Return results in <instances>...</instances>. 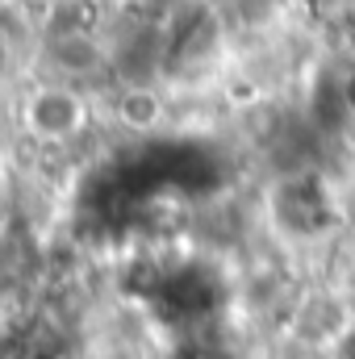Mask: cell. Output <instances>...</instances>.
Here are the masks:
<instances>
[{
  "mask_svg": "<svg viewBox=\"0 0 355 359\" xmlns=\"http://www.w3.org/2000/svg\"><path fill=\"white\" fill-rule=\"evenodd\" d=\"M155 4H163V8H168V4H172V0H155Z\"/></svg>",
  "mask_w": 355,
  "mask_h": 359,
  "instance_id": "4",
  "label": "cell"
},
{
  "mask_svg": "<svg viewBox=\"0 0 355 359\" xmlns=\"http://www.w3.org/2000/svg\"><path fill=\"white\" fill-rule=\"evenodd\" d=\"M272 217L293 238H322L335 226V205H330V192L322 188V180H314L309 172H288L276 184Z\"/></svg>",
  "mask_w": 355,
  "mask_h": 359,
  "instance_id": "2",
  "label": "cell"
},
{
  "mask_svg": "<svg viewBox=\"0 0 355 359\" xmlns=\"http://www.w3.org/2000/svg\"><path fill=\"white\" fill-rule=\"evenodd\" d=\"M92 121V104L88 96L80 92V84L72 80H46L21 100V126L29 138L63 147L76 142Z\"/></svg>",
  "mask_w": 355,
  "mask_h": 359,
  "instance_id": "1",
  "label": "cell"
},
{
  "mask_svg": "<svg viewBox=\"0 0 355 359\" xmlns=\"http://www.w3.org/2000/svg\"><path fill=\"white\" fill-rule=\"evenodd\" d=\"M172 359H234L217 339H205V334H192V339H184L180 343V351Z\"/></svg>",
  "mask_w": 355,
  "mask_h": 359,
  "instance_id": "3",
  "label": "cell"
}]
</instances>
